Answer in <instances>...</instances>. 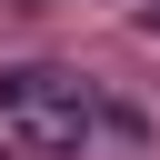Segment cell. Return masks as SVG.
<instances>
[{
	"mask_svg": "<svg viewBox=\"0 0 160 160\" xmlns=\"http://www.w3.org/2000/svg\"><path fill=\"white\" fill-rule=\"evenodd\" d=\"M0 120L40 150H90L100 130V100L70 80V70H0Z\"/></svg>",
	"mask_w": 160,
	"mask_h": 160,
	"instance_id": "cell-1",
	"label": "cell"
},
{
	"mask_svg": "<svg viewBox=\"0 0 160 160\" xmlns=\"http://www.w3.org/2000/svg\"><path fill=\"white\" fill-rule=\"evenodd\" d=\"M0 160H20V150H10V140H0Z\"/></svg>",
	"mask_w": 160,
	"mask_h": 160,
	"instance_id": "cell-2",
	"label": "cell"
}]
</instances>
